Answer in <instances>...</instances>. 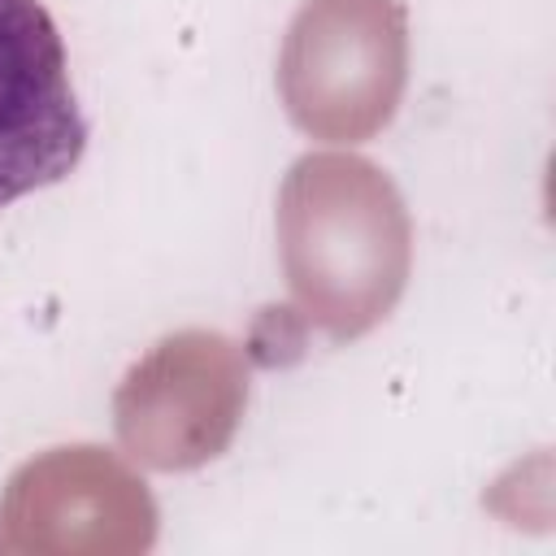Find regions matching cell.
Wrapping results in <instances>:
<instances>
[{"mask_svg": "<svg viewBox=\"0 0 556 556\" xmlns=\"http://www.w3.org/2000/svg\"><path fill=\"white\" fill-rule=\"evenodd\" d=\"M87 135L52 13L43 0H0V208L70 178Z\"/></svg>", "mask_w": 556, "mask_h": 556, "instance_id": "cell-1", "label": "cell"}]
</instances>
